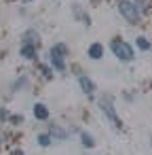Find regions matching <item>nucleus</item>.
<instances>
[{
    "label": "nucleus",
    "instance_id": "1",
    "mask_svg": "<svg viewBox=\"0 0 152 155\" xmlns=\"http://www.w3.org/2000/svg\"><path fill=\"white\" fill-rule=\"evenodd\" d=\"M112 51H114L116 58H120V60H125V62L133 60V49H131L127 43H123V41H114V43H112Z\"/></svg>",
    "mask_w": 152,
    "mask_h": 155
},
{
    "label": "nucleus",
    "instance_id": "2",
    "mask_svg": "<svg viewBox=\"0 0 152 155\" xmlns=\"http://www.w3.org/2000/svg\"><path fill=\"white\" fill-rule=\"evenodd\" d=\"M118 9H120V13H123L131 24H137V19H139V11H137V7H135L133 2H127V0H123V2L118 5Z\"/></svg>",
    "mask_w": 152,
    "mask_h": 155
},
{
    "label": "nucleus",
    "instance_id": "3",
    "mask_svg": "<svg viewBox=\"0 0 152 155\" xmlns=\"http://www.w3.org/2000/svg\"><path fill=\"white\" fill-rule=\"evenodd\" d=\"M64 58H66V47L64 45H55L51 49V60H53L57 70H64Z\"/></svg>",
    "mask_w": 152,
    "mask_h": 155
},
{
    "label": "nucleus",
    "instance_id": "4",
    "mask_svg": "<svg viewBox=\"0 0 152 155\" xmlns=\"http://www.w3.org/2000/svg\"><path fill=\"white\" fill-rule=\"evenodd\" d=\"M101 108L108 113V117L116 123V127H120V121H118V117H116V113H114V106L110 104V100H101Z\"/></svg>",
    "mask_w": 152,
    "mask_h": 155
},
{
    "label": "nucleus",
    "instance_id": "5",
    "mask_svg": "<svg viewBox=\"0 0 152 155\" xmlns=\"http://www.w3.org/2000/svg\"><path fill=\"white\" fill-rule=\"evenodd\" d=\"M101 55H104V47H101L99 43L91 45V49H89V58H93V60H99Z\"/></svg>",
    "mask_w": 152,
    "mask_h": 155
},
{
    "label": "nucleus",
    "instance_id": "6",
    "mask_svg": "<svg viewBox=\"0 0 152 155\" xmlns=\"http://www.w3.org/2000/svg\"><path fill=\"white\" fill-rule=\"evenodd\" d=\"M34 115H36V119H47V117H49V110H47V106L36 104V106H34Z\"/></svg>",
    "mask_w": 152,
    "mask_h": 155
},
{
    "label": "nucleus",
    "instance_id": "7",
    "mask_svg": "<svg viewBox=\"0 0 152 155\" xmlns=\"http://www.w3.org/2000/svg\"><path fill=\"white\" fill-rule=\"evenodd\" d=\"M80 85H82V89H85L87 94H93V91H95V85H93L87 77H80Z\"/></svg>",
    "mask_w": 152,
    "mask_h": 155
},
{
    "label": "nucleus",
    "instance_id": "8",
    "mask_svg": "<svg viewBox=\"0 0 152 155\" xmlns=\"http://www.w3.org/2000/svg\"><path fill=\"white\" fill-rule=\"evenodd\" d=\"M21 55H23V58H34V55H36V47H32V45H26V47L21 49Z\"/></svg>",
    "mask_w": 152,
    "mask_h": 155
},
{
    "label": "nucleus",
    "instance_id": "9",
    "mask_svg": "<svg viewBox=\"0 0 152 155\" xmlns=\"http://www.w3.org/2000/svg\"><path fill=\"white\" fill-rule=\"evenodd\" d=\"M38 142H40L42 147H47V144H51V136H47V134H42V136L38 138Z\"/></svg>",
    "mask_w": 152,
    "mask_h": 155
},
{
    "label": "nucleus",
    "instance_id": "10",
    "mask_svg": "<svg viewBox=\"0 0 152 155\" xmlns=\"http://www.w3.org/2000/svg\"><path fill=\"white\" fill-rule=\"evenodd\" d=\"M82 142H85V147H93V138L87 134H82Z\"/></svg>",
    "mask_w": 152,
    "mask_h": 155
},
{
    "label": "nucleus",
    "instance_id": "11",
    "mask_svg": "<svg viewBox=\"0 0 152 155\" xmlns=\"http://www.w3.org/2000/svg\"><path fill=\"white\" fill-rule=\"evenodd\" d=\"M137 45H139L141 49H148V47H150V43H148L146 38H137Z\"/></svg>",
    "mask_w": 152,
    "mask_h": 155
},
{
    "label": "nucleus",
    "instance_id": "12",
    "mask_svg": "<svg viewBox=\"0 0 152 155\" xmlns=\"http://www.w3.org/2000/svg\"><path fill=\"white\" fill-rule=\"evenodd\" d=\"M135 7H141V9H148V5H150V0H135Z\"/></svg>",
    "mask_w": 152,
    "mask_h": 155
}]
</instances>
